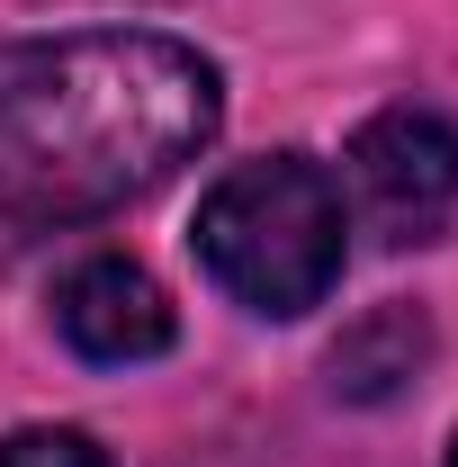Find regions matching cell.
<instances>
[{
    "mask_svg": "<svg viewBox=\"0 0 458 467\" xmlns=\"http://www.w3.org/2000/svg\"><path fill=\"white\" fill-rule=\"evenodd\" d=\"M342 180L306 153H261L234 162L207 198H198V261L207 279L252 306V315H306L342 279Z\"/></svg>",
    "mask_w": 458,
    "mask_h": 467,
    "instance_id": "cell-2",
    "label": "cell"
},
{
    "mask_svg": "<svg viewBox=\"0 0 458 467\" xmlns=\"http://www.w3.org/2000/svg\"><path fill=\"white\" fill-rule=\"evenodd\" d=\"M422 350H432L422 315H413V306H387V315L350 324L342 342H333V387H342V396H359V405H378V396H396L404 378L422 368Z\"/></svg>",
    "mask_w": 458,
    "mask_h": 467,
    "instance_id": "cell-5",
    "label": "cell"
},
{
    "mask_svg": "<svg viewBox=\"0 0 458 467\" xmlns=\"http://www.w3.org/2000/svg\"><path fill=\"white\" fill-rule=\"evenodd\" d=\"M0 467H109V450H99L90 431L36 422V431H9V441H0Z\"/></svg>",
    "mask_w": 458,
    "mask_h": 467,
    "instance_id": "cell-6",
    "label": "cell"
},
{
    "mask_svg": "<svg viewBox=\"0 0 458 467\" xmlns=\"http://www.w3.org/2000/svg\"><path fill=\"white\" fill-rule=\"evenodd\" d=\"M225 117L216 63L153 27L0 46V225H81L162 189Z\"/></svg>",
    "mask_w": 458,
    "mask_h": 467,
    "instance_id": "cell-1",
    "label": "cell"
},
{
    "mask_svg": "<svg viewBox=\"0 0 458 467\" xmlns=\"http://www.w3.org/2000/svg\"><path fill=\"white\" fill-rule=\"evenodd\" d=\"M55 333L81 359H99V368H135V359H162L180 324H172V296H162V279L144 261L99 252L55 288Z\"/></svg>",
    "mask_w": 458,
    "mask_h": 467,
    "instance_id": "cell-4",
    "label": "cell"
},
{
    "mask_svg": "<svg viewBox=\"0 0 458 467\" xmlns=\"http://www.w3.org/2000/svg\"><path fill=\"white\" fill-rule=\"evenodd\" d=\"M350 198L387 243H441L458 216V126L432 109H387L350 135Z\"/></svg>",
    "mask_w": 458,
    "mask_h": 467,
    "instance_id": "cell-3",
    "label": "cell"
},
{
    "mask_svg": "<svg viewBox=\"0 0 458 467\" xmlns=\"http://www.w3.org/2000/svg\"><path fill=\"white\" fill-rule=\"evenodd\" d=\"M450 467H458V441H450Z\"/></svg>",
    "mask_w": 458,
    "mask_h": 467,
    "instance_id": "cell-7",
    "label": "cell"
}]
</instances>
